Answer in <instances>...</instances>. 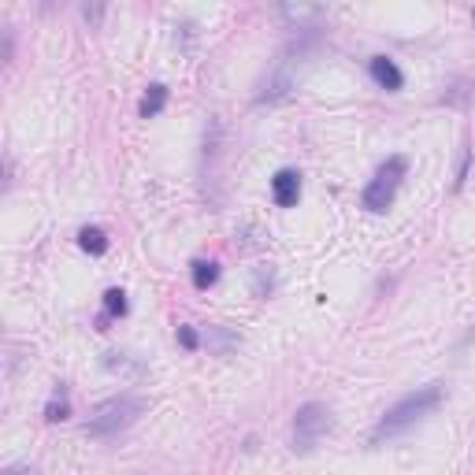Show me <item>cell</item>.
<instances>
[{
	"instance_id": "cell-1",
	"label": "cell",
	"mask_w": 475,
	"mask_h": 475,
	"mask_svg": "<svg viewBox=\"0 0 475 475\" xmlns=\"http://www.w3.org/2000/svg\"><path fill=\"white\" fill-rule=\"evenodd\" d=\"M439 405H442V386H439V383L412 390V394H405L398 405L386 408V416L376 424V431H371V442L398 439L401 431H408L412 424H420L424 416H431V412H435Z\"/></svg>"
},
{
	"instance_id": "cell-2",
	"label": "cell",
	"mask_w": 475,
	"mask_h": 475,
	"mask_svg": "<svg viewBox=\"0 0 475 475\" xmlns=\"http://www.w3.org/2000/svg\"><path fill=\"white\" fill-rule=\"evenodd\" d=\"M146 412V401L134 398V394H119V398H108L105 405H97V412L90 416L86 424V435L90 439H100V442H108V439H119L127 427H134V420Z\"/></svg>"
},
{
	"instance_id": "cell-3",
	"label": "cell",
	"mask_w": 475,
	"mask_h": 475,
	"mask_svg": "<svg viewBox=\"0 0 475 475\" xmlns=\"http://www.w3.org/2000/svg\"><path fill=\"white\" fill-rule=\"evenodd\" d=\"M405 175H408V160L405 156H386V163H379V171L364 186L360 204L368 212H386L390 204H394L398 186L405 182Z\"/></svg>"
},
{
	"instance_id": "cell-4",
	"label": "cell",
	"mask_w": 475,
	"mask_h": 475,
	"mask_svg": "<svg viewBox=\"0 0 475 475\" xmlns=\"http://www.w3.org/2000/svg\"><path fill=\"white\" fill-rule=\"evenodd\" d=\"M330 431V408L320 401H305L294 412V453H313Z\"/></svg>"
},
{
	"instance_id": "cell-5",
	"label": "cell",
	"mask_w": 475,
	"mask_h": 475,
	"mask_svg": "<svg viewBox=\"0 0 475 475\" xmlns=\"http://www.w3.org/2000/svg\"><path fill=\"white\" fill-rule=\"evenodd\" d=\"M368 75H371V82H376L379 90H386V93H398V90L405 86V75H401V67H398L390 56H371V59H368Z\"/></svg>"
},
{
	"instance_id": "cell-6",
	"label": "cell",
	"mask_w": 475,
	"mask_h": 475,
	"mask_svg": "<svg viewBox=\"0 0 475 475\" xmlns=\"http://www.w3.org/2000/svg\"><path fill=\"white\" fill-rule=\"evenodd\" d=\"M272 201L279 204V209H294V204L301 201V175L294 168L275 171V178H272Z\"/></svg>"
},
{
	"instance_id": "cell-7",
	"label": "cell",
	"mask_w": 475,
	"mask_h": 475,
	"mask_svg": "<svg viewBox=\"0 0 475 475\" xmlns=\"http://www.w3.org/2000/svg\"><path fill=\"white\" fill-rule=\"evenodd\" d=\"M163 108H168V86H149L146 90V97H141V105H138V112H141V119H153V115H160Z\"/></svg>"
},
{
	"instance_id": "cell-8",
	"label": "cell",
	"mask_w": 475,
	"mask_h": 475,
	"mask_svg": "<svg viewBox=\"0 0 475 475\" xmlns=\"http://www.w3.org/2000/svg\"><path fill=\"white\" fill-rule=\"evenodd\" d=\"M78 245L90 257H105L108 253V234L100 231V226H82V231H78Z\"/></svg>"
},
{
	"instance_id": "cell-9",
	"label": "cell",
	"mask_w": 475,
	"mask_h": 475,
	"mask_svg": "<svg viewBox=\"0 0 475 475\" xmlns=\"http://www.w3.org/2000/svg\"><path fill=\"white\" fill-rule=\"evenodd\" d=\"M190 275H194V286H197V290H209V286L219 282V264H216V260H194V264H190Z\"/></svg>"
},
{
	"instance_id": "cell-10",
	"label": "cell",
	"mask_w": 475,
	"mask_h": 475,
	"mask_svg": "<svg viewBox=\"0 0 475 475\" xmlns=\"http://www.w3.org/2000/svg\"><path fill=\"white\" fill-rule=\"evenodd\" d=\"M67 416H71V401H67L64 390H56L52 401L45 405V420H49V424H59V420H67Z\"/></svg>"
},
{
	"instance_id": "cell-11",
	"label": "cell",
	"mask_w": 475,
	"mask_h": 475,
	"mask_svg": "<svg viewBox=\"0 0 475 475\" xmlns=\"http://www.w3.org/2000/svg\"><path fill=\"white\" fill-rule=\"evenodd\" d=\"M127 308H131V305H127V294H123V290H108V294H105V313H108L112 320H115V316L123 320V316H127Z\"/></svg>"
},
{
	"instance_id": "cell-12",
	"label": "cell",
	"mask_w": 475,
	"mask_h": 475,
	"mask_svg": "<svg viewBox=\"0 0 475 475\" xmlns=\"http://www.w3.org/2000/svg\"><path fill=\"white\" fill-rule=\"evenodd\" d=\"M178 345H182V349H197V345H201L197 330H194V327H178Z\"/></svg>"
},
{
	"instance_id": "cell-13",
	"label": "cell",
	"mask_w": 475,
	"mask_h": 475,
	"mask_svg": "<svg viewBox=\"0 0 475 475\" xmlns=\"http://www.w3.org/2000/svg\"><path fill=\"white\" fill-rule=\"evenodd\" d=\"M212 342H216V349H226V345H234V338H231V335H223L219 327L212 330Z\"/></svg>"
},
{
	"instance_id": "cell-14",
	"label": "cell",
	"mask_w": 475,
	"mask_h": 475,
	"mask_svg": "<svg viewBox=\"0 0 475 475\" xmlns=\"http://www.w3.org/2000/svg\"><path fill=\"white\" fill-rule=\"evenodd\" d=\"M0 475H37V471H34L30 464H12V468H4Z\"/></svg>"
},
{
	"instance_id": "cell-15",
	"label": "cell",
	"mask_w": 475,
	"mask_h": 475,
	"mask_svg": "<svg viewBox=\"0 0 475 475\" xmlns=\"http://www.w3.org/2000/svg\"><path fill=\"white\" fill-rule=\"evenodd\" d=\"M468 163H471V149H464V156H461V171H457V186L468 178Z\"/></svg>"
}]
</instances>
